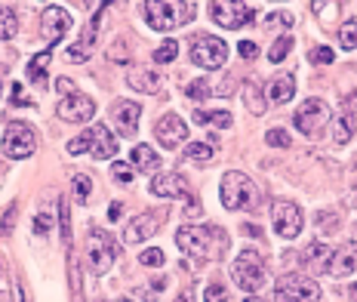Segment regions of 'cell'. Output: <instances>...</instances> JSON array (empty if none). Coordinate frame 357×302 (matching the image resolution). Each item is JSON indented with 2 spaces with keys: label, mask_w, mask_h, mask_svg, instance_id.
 I'll use <instances>...</instances> for the list:
<instances>
[{
  "label": "cell",
  "mask_w": 357,
  "mask_h": 302,
  "mask_svg": "<svg viewBox=\"0 0 357 302\" xmlns=\"http://www.w3.org/2000/svg\"><path fill=\"white\" fill-rule=\"evenodd\" d=\"M178 250L191 256H219L228 247V238L215 225H200V228H178L176 232Z\"/></svg>",
  "instance_id": "6da1fadb"
},
{
  "label": "cell",
  "mask_w": 357,
  "mask_h": 302,
  "mask_svg": "<svg viewBox=\"0 0 357 302\" xmlns=\"http://www.w3.org/2000/svg\"><path fill=\"white\" fill-rule=\"evenodd\" d=\"M222 204H225V210H256L259 207V188L256 182L250 179V176L243 173H225L222 176Z\"/></svg>",
  "instance_id": "7a4b0ae2"
},
{
  "label": "cell",
  "mask_w": 357,
  "mask_h": 302,
  "mask_svg": "<svg viewBox=\"0 0 357 302\" xmlns=\"http://www.w3.org/2000/svg\"><path fill=\"white\" fill-rule=\"evenodd\" d=\"M145 6V22L154 31H173L176 25L195 19L197 3H142Z\"/></svg>",
  "instance_id": "3957f363"
},
{
  "label": "cell",
  "mask_w": 357,
  "mask_h": 302,
  "mask_svg": "<svg viewBox=\"0 0 357 302\" xmlns=\"http://www.w3.org/2000/svg\"><path fill=\"white\" fill-rule=\"evenodd\" d=\"M231 278H234V284L241 287V290L256 293L259 287L265 284V278H268L262 256H259V253H252V250H243V253H241V256H237V259L231 262Z\"/></svg>",
  "instance_id": "277c9868"
},
{
  "label": "cell",
  "mask_w": 357,
  "mask_h": 302,
  "mask_svg": "<svg viewBox=\"0 0 357 302\" xmlns=\"http://www.w3.org/2000/svg\"><path fill=\"white\" fill-rule=\"evenodd\" d=\"M321 287L311 278L302 275H284L274 287V302H317Z\"/></svg>",
  "instance_id": "5b68a950"
},
{
  "label": "cell",
  "mask_w": 357,
  "mask_h": 302,
  "mask_svg": "<svg viewBox=\"0 0 357 302\" xmlns=\"http://www.w3.org/2000/svg\"><path fill=\"white\" fill-rule=\"evenodd\" d=\"M191 62L200 65L204 71H215L228 62V43L213 38V34H204L191 43Z\"/></svg>",
  "instance_id": "8992f818"
},
{
  "label": "cell",
  "mask_w": 357,
  "mask_h": 302,
  "mask_svg": "<svg viewBox=\"0 0 357 302\" xmlns=\"http://www.w3.org/2000/svg\"><path fill=\"white\" fill-rule=\"evenodd\" d=\"M330 117H333V112H330V105H326L324 99H308V102H302V105H299L293 123L308 139H317V136H321V130L330 123Z\"/></svg>",
  "instance_id": "52a82bcc"
},
{
  "label": "cell",
  "mask_w": 357,
  "mask_h": 302,
  "mask_svg": "<svg viewBox=\"0 0 357 302\" xmlns=\"http://www.w3.org/2000/svg\"><path fill=\"white\" fill-rule=\"evenodd\" d=\"M37 151V136H34V130L28 127V123H10V127L3 130V154L6 158H13V160H25V158H31V154Z\"/></svg>",
  "instance_id": "ba28073f"
},
{
  "label": "cell",
  "mask_w": 357,
  "mask_h": 302,
  "mask_svg": "<svg viewBox=\"0 0 357 302\" xmlns=\"http://www.w3.org/2000/svg\"><path fill=\"white\" fill-rule=\"evenodd\" d=\"M210 16L215 25H222V28H228V31H237V28H243V25H250L252 19H256V10H252L250 3H225V0H213L210 3Z\"/></svg>",
  "instance_id": "9c48e42d"
},
{
  "label": "cell",
  "mask_w": 357,
  "mask_h": 302,
  "mask_svg": "<svg viewBox=\"0 0 357 302\" xmlns=\"http://www.w3.org/2000/svg\"><path fill=\"white\" fill-rule=\"evenodd\" d=\"M86 259H89V269H93L96 275H105V271L111 269V262H114V244H111L108 232H102V228H89Z\"/></svg>",
  "instance_id": "30bf717a"
},
{
  "label": "cell",
  "mask_w": 357,
  "mask_h": 302,
  "mask_svg": "<svg viewBox=\"0 0 357 302\" xmlns=\"http://www.w3.org/2000/svg\"><path fill=\"white\" fill-rule=\"evenodd\" d=\"M271 222L280 238H296L302 232V210L289 201H278L271 207Z\"/></svg>",
  "instance_id": "8fae6325"
},
{
  "label": "cell",
  "mask_w": 357,
  "mask_h": 302,
  "mask_svg": "<svg viewBox=\"0 0 357 302\" xmlns=\"http://www.w3.org/2000/svg\"><path fill=\"white\" fill-rule=\"evenodd\" d=\"M56 112H59L62 121H68V123H84L96 114V102L84 93H71V96H62V102H59Z\"/></svg>",
  "instance_id": "7c38bea8"
},
{
  "label": "cell",
  "mask_w": 357,
  "mask_h": 302,
  "mask_svg": "<svg viewBox=\"0 0 357 302\" xmlns=\"http://www.w3.org/2000/svg\"><path fill=\"white\" fill-rule=\"evenodd\" d=\"M154 136H158L163 149H178V142L188 139V127H185V121L178 114H163L158 127H154Z\"/></svg>",
  "instance_id": "4fadbf2b"
},
{
  "label": "cell",
  "mask_w": 357,
  "mask_h": 302,
  "mask_svg": "<svg viewBox=\"0 0 357 302\" xmlns=\"http://www.w3.org/2000/svg\"><path fill=\"white\" fill-rule=\"evenodd\" d=\"M40 28H43V38H47L50 43L62 40L65 31H71V16L65 6H47L40 16Z\"/></svg>",
  "instance_id": "5bb4252c"
},
{
  "label": "cell",
  "mask_w": 357,
  "mask_h": 302,
  "mask_svg": "<svg viewBox=\"0 0 357 302\" xmlns=\"http://www.w3.org/2000/svg\"><path fill=\"white\" fill-rule=\"evenodd\" d=\"M160 213L154 216V213H142V216H136V219H130V225L123 228V241L126 244H142V241H148L154 232H158V225H160Z\"/></svg>",
  "instance_id": "9a60e30c"
},
{
  "label": "cell",
  "mask_w": 357,
  "mask_h": 302,
  "mask_svg": "<svg viewBox=\"0 0 357 302\" xmlns=\"http://www.w3.org/2000/svg\"><path fill=\"white\" fill-rule=\"evenodd\" d=\"M111 117H114L117 130H121L123 136H132V133L139 130L142 105H136V102H130V99H121V102H114V108H111Z\"/></svg>",
  "instance_id": "2e32d148"
},
{
  "label": "cell",
  "mask_w": 357,
  "mask_h": 302,
  "mask_svg": "<svg viewBox=\"0 0 357 302\" xmlns=\"http://www.w3.org/2000/svg\"><path fill=\"white\" fill-rule=\"evenodd\" d=\"M89 154H93L96 160H108V158H114L117 154V139L111 136V130L105 127V123H99V127H93L89 130Z\"/></svg>",
  "instance_id": "e0dca14e"
},
{
  "label": "cell",
  "mask_w": 357,
  "mask_h": 302,
  "mask_svg": "<svg viewBox=\"0 0 357 302\" xmlns=\"http://www.w3.org/2000/svg\"><path fill=\"white\" fill-rule=\"evenodd\" d=\"M351 271H357V241L342 244L330 262V275H351Z\"/></svg>",
  "instance_id": "ac0fdd59"
},
{
  "label": "cell",
  "mask_w": 357,
  "mask_h": 302,
  "mask_svg": "<svg viewBox=\"0 0 357 302\" xmlns=\"http://www.w3.org/2000/svg\"><path fill=\"white\" fill-rule=\"evenodd\" d=\"M151 195L154 197H178L185 195V179L178 173H163L151 179Z\"/></svg>",
  "instance_id": "d6986e66"
},
{
  "label": "cell",
  "mask_w": 357,
  "mask_h": 302,
  "mask_svg": "<svg viewBox=\"0 0 357 302\" xmlns=\"http://www.w3.org/2000/svg\"><path fill=\"white\" fill-rule=\"evenodd\" d=\"M293 96H296V80H293V75L271 77V84H268V99H271L274 105H287Z\"/></svg>",
  "instance_id": "ffe728a7"
},
{
  "label": "cell",
  "mask_w": 357,
  "mask_h": 302,
  "mask_svg": "<svg viewBox=\"0 0 357 302\" xmlns=\"http://www.w3.org/2000/svg\"><path fill=\"white\" fill-rule=\"evenodd\" d=\"M126 84L139 93H158L160 90V75L151 71V68H132L130 75H126Z\"/></svg>",
  "instance_id": "44dd1931"
},
{
  "label": "cell",
  "mask_w": 357,
  "mask_h": 302,
  "mask_svg": "<svg viewBox=\"0 0 357 302\" xmlns=\"http://www.w3.org/2000/svg\"><path fill=\"white\" fill-rule=\"evenodd\" d=\"M130 160L139 167V170H145V173H158L160 170V158L154 154L151 145H136L130 154Z\"/></svg>",
  "instance_id": "7402d4cb"
},
{
  "label": "cell",
  "mask_w": 357,
  "mask_h": 302,
  "mask_svg": "<svg viewBox=\"0 0 357 302\" xmlns=\"http://www.w3.org/2000/svg\"><path fill=\"white\" fill-rule=\"evenodd\" d=\"M305 265H311V269L317 271H330V262H333V250L324 247V244H311L308 250H305Z\"/></svg>",
  "instance_id": "603a6c76"
},
{
  "label": "cell",
  "mask_w": 357,
  "mask_h": 302,
  "mask_svg": "<svg viewBox=\"0 0 357 302\" xmlns=\"http://www.w3.org/2000/svg\"><path fill=\"white\" fill-rule=\"evenodd\" d=\"M351 136H354V114L345 112V114L336 117V133H333V142H336V145H348V142H351Z\"/></svg>",
  "instance_id": "cb8c5ba5"
},
{
  "label": "cell",
  "mask_w": 357,
  "mask_h": 302,
  "mask_svg": "<svg viewBox=\"0 0 357 302\" xmlns=\"http://www.w3.org/2000/svg\"><path fill=\"white\" fill-rule=\"evenodd\" d=\"M53 59V47H47L43 53H37L31 62H28V77L31 80H47V65Z\"/></svg>",
  "instance_id": "d4e9b609"
},
{
  "label": "cell",
  "mask_w": 357,
  "mask_h": 302,
  "mask_svg": "<svg viewBox=\"0 0 357 302\" xmlns=\"http://www.w3.org/2000/svg\"><path fill=\"white\" fill-rule=\"evenodd\" d=\"M195 121L197 123H213V127H219V130L231 127V114L228 112H204V108H195Z\"/></svg>",
  "instance_id": "484cf974"
},
{
  "label": "cell",
  "mask_w": 357,
  "mask_h": 302,
  "mask_svg": "<svg viewBox=\"0 0 357 302\" xmlns=\"http://www.w3.org/2000/svg\"><path fill=\"white\" fill-rule=\"evenodd\" d=\"M185 158H188L191 164H213L215 151H213V145H206V142H191L188 149H185Z\"/></svg>",
  "instance_id": "4316f807"
},
{
  "label": "cell",
  "mask_w": 357,
  "mask_h": 302,
  "mask_svg": "<svg viewBox=\"0 0 357 302\" xmlns=\"http://www.w3.org/2000/svg\"><path fill=\"white\" fill-rule=\"evenodd\" d=\"M243 102H247V108H250V112L252 114H265V99H262V90H259V86L256 84H247V86H243Z\"/></svg>",
  "instance_id": "83f0119b"
},
{
  "label": "cell",
  "mask_w": 357,
  "mask_h": 302,
  "mask_svg": "<svg viewBox=\"0 0 357 302\" xmlns=\"http://www.w3.org/2000/svg\"><path fill=\"white\" fill-rule=\"evenodd\" d=\"M16 31H19V19H16V13H13L10 6H0V38L10 40Z\"/></svg>",
  "instance_id": "f1b7e54d"
},
{
  "label": "cell",
  "mask_w": 357,
  "mask_h": 302,
  "mask_svg": "<svg viewBox=\"0 0 357 302\" xmlns=\"http://www.w3.org/2000/svg\"><path fill=\"white\" fill-rule=\"evenodd\" d=\"M339 43H342V50H348V53H351V50H357V22H354V19L342 25Z\"/></svg>",
  "instance_id": "f546056e"
},
{
  "label": "cell",
  "mask_w": 357,
  "mask_h": 302,
  "mask_svg": "<svg viewBox=\"0 0 357 302\" xmlns=\"http://www.w3.org/2000/svg\"><path fill=\"white\" fill-rule=\"evenodd\" d=\"M178 56V43L176 40H163L158 50H154V62H160V65H167V62H173V59Z\"/></svg>",
  "instance_id": "4dcf8cb0"
},
{
  "label": "cell",
  "mask_w": 357,
  "mask_h": 302,
  "mask_svg": "<svg viewBox=\"0 0 357 302\" xmlns=\"http://www.w3.org/2000/svg\"><path fill=\"white\" fill-rule=\"evenodd\" d=\"M265 142L271 145V149H289V133L280 127H271L265 133Z\"/></svg>",
  "instance_id": "1f68e13d"
},
{
  "label": "cell",
  "mask_w": 357,
  "mask_h": 302,
  "mask_svg": "<svg viewBox=\"0 0 357 302\" xmlns=\"http://www.w3.org/2000/svg\"><path fill=\"white\" fill-rule=\"evenodd\" d=\"M139 262L148 265V269H160V265L167 262V256H163V250L151 247V250H142V253H139Z\"/></svg>",
  "instance_id": "d6a6232c"
},
{
  "label": "cell",
  "mask_w": 357,
  "mask_h": 302,
  "mask_svg": "<svg viewBox=\"0 0 357 302\" xmlns=\"http://www.w3.org/2000/svg\"><path fill=\"white\" fill-rule=\"evenodd\" d=\"M289 50H293V38H289V34H284V38H280V40L271 47V53H268V59H271V62H284Z\"/></svg>",
  "instance_id": "836d02e7"
},
{
  "label": "cell",
  "mask_w": 357,
  "mask_h": 302,
  "mask_svg": "<svg viewBox=\"0 0 357 302\" xmlns=\"http://www.w3.org/2000/svg\"><path fill=\"white\" fill-rule=\"evenodd\" d=\"M111 179L121 182V186L132 182V167H130V164H123V160H114V164H111Z\"/></svg>",
  "instance_id": "e575fe53"
},
{
  "label": "cell",
  "mask_w": 357,
  "mask_h": 302,
  "mask_svg": "<svg viewBox=\"0 0 357 302\" xmlns=\"http://www.w3.org/2000/svg\"><path fill=\"white\" fill-rule=\"evenodd\" d=\"M74 191H77V197H80V204L89 197V191H93V182H89V176L86 173H77L74 176Z\"/></svg>",
  "instance_id": "d590c367"
},
{
  "label": "cell",
  "mask_w": 357,
  "mask_h": 302,
  "mask_svg": "<svg viewBox=\"0 0 357 302\" xmlns=\"http://www.w3.org/2000/svg\"><path fill=\"white\" fill-rule=\"evenodd\" d=\"M89 142H93V139H89V130L80 133L77 139H71L68 142V154H89Z\"/></svg>",
  "instance_id": "8d00e7d4"
},
{
  "label": "cell",
  "mask_w": 357,
  "mask_h": 302,
  "mask_svg": "<svg viewBox=\"0 0 357 302\" xmlns=\"http://www.w3.org/2000/svg\"><path fill=\"white\" fill-rule=\"evenodd\" d=\"M308 59H311L314 65H330L336 56H333V50H330V47H314V50H311V56H308Z\"/></svg>",
  "instance_id": "74e56055"
},
{
  "label": "cell",
  "mask_w": 357,
  "mask_h": 302,
  "mask_svg": "<svg viewBox=\"0 0 357 302\" xmlns=\"http://www.w3.org/2000/svg\"><path fill=\"white\" fill-rule=\"evenodd\" d=\"M228 299V293H225V287H219V284H210L204 290V302H225Z\"/></svg>",
  "instance_id": "f35d334b"
},
{
  "label": "cell",
  "mask_w": 357,
  "mask_h": 302,
  "mask_svg": "<svg viewBox=\"0 0 357 302\" xmlns=\"http://www.w3.org/2000/svg\"><path fill=\"white\" fill-rule=\"evenodd\" d=\"M188 96H191V99H206V96H213V90L204 84V80H191V84H188Z\"/></svg>",
  "instance_id": "ab89813d"
},
{
  "label": "cell",
  "mask_w": 357,
  "mask_h": 302,
  "mask_svg": "<svg viewBox=\"0 0 357 302\" xmlns=\"http://www.w3.org/2000/svg\"><path fill=\"white\" fill-rule=\"evenodd\" d=\"M265 22H268V28H289L293 25V16L289 13H271Z\"/></svg>",
  "instance_id": "60d3db41"
},
{
  "label": "cell",
  "mask_w": 357,
  "mask_h": 302,
  "mask_svg": "<svg viewBox=\"0 0 357 302\" xmlns=\"http://www.w3.org/2000/svg\"><path fill=\"white\" fill-rule=\"evenodd\" d=\"M317 225H321V232H339V216L336 213H321V216H317Z\"/></svg>",
  "instance_id": "b9f144b4"
},
{
  "label": "cell",
  "mask_w": 357,
  "mask_h": 302,
  "mask_svg": "<svg viewBox=\"0 0 357 302\" xmlns=\"http://www.w3.org/2000/svg\"><path fill=\"white\" fill-rule=\"evenodd\" d=\"M237 53H241L243 59H256L259 56V47L252 40H241V43H237Z\"/></svg>",
  "instance_id": "7bdbcfd3"
},
{
  "label": "cell",
  "mask_w": 357,
  "mask_h": 302,
  "mask_svg": "<svg viewBox=\"0 0 357 302\" xmlns=\"http://www.w3.org/2000/svg\"><path fill=\"white\" fill-rule=\"evenodd\" d=\"M68 62H86V47L84 43H74L68 50Z\"/></svg>",
  "instance_id": "ee69618b"
},
{
  "label": "cell",
  "mask_w": 357,
  "mask_h": 302,
  "mask_svg": "<svg viewBox=\"0 0 357 302\" xmlns=\"http://www.w3.org/2000/svg\"><path fill=\"white\" fill-rule=\"evenodd\" d=\"M16 213H19V207L13 204V207H10V216H3V222H0V232H3V234H10V232H13V222H16Z\"/></svg>",
  "instance_id": "f6af8a7d"
},
{
  "label": "cell",
  "mask_w": 357,
  "mask_h": 302,
  "mask_svg": "<svg viewBox=\"0 0 357 302\" xmlns=\"http://www.w3.org/2000/svg\"><path fill=\"white\" fill-rule=\"evenodd\" d=\"M56 86H59V90H62L65 96L77 93V90H74V80H71V77H59V80H56Z\"/></svg>",
  "instance_id": "bcb514c9"
},
{
  "label": "cell",
  "mask_w": 357,
  "mask_h": 302,
  "mask_svg": "<svg viewBox=\"0 0 357 302\" xmlns=\"http://www.w3.org/2000/svg\"><path fill=\"white\" fill-rule=\"evenodd\" d=\"M13 102H16V105H31V102L25 99V90H22V84L13 86Z\"/></svg>",
  "instance_id": "7dc6e473"
},
{
  "label": "cell",
  "mask_w": 357,
  "mask_h": 302,
  "mask_svg": "<svg viewBox=\"0 0 357 302\" xmlns=\"http://www.w3.org/2000/svg\"><path fill=\"white\" fill-rule=\"evenodd\" d=\"M34 232H37V234H47V232H50V216H47V213H43V216H37Z\"/></svg>",
  "instance_id": "c3c4849f"
},
{
  "label": "cell",
  "mask_w": 357,
  "mask_h": 302,
  "mask_svg": "<svg viewBox=\"0 0 357 302\" xmlns=\"http://www.w3.org/2000/svg\"><path fill=\"white\" fill-rule=\"evenodd\" d=\"M185 213H188V216H197V213H200V207H197L195 197H188V207H185Z\"/></svg>",
  "instance_id": "681fc988"
},
{
  "label": "cell",
  "mask_w": 357,
  "mask_h": 302,
  "mask_svg": "<svg viewBox=\"0 0 357 302\" xmlns=\"http://www.w3.org/2000/svg\"><path fill=\"white\" fill-rule=\"evenodd\" d=\"M121 213H123L121 204H111V219H114V222H117V219H121Z\"/></svg>",
  "instance_id": "f907efd6"
},
{
  "label": "cell",
  "mask_w": 357,
  "mask_h": 302,
  "mask_svg": "<svg viewBox=\"0 0 357 302\" xmlns=\"http://www.w3.org/2000/svg\"><path fill=\"white\" fill-rule=\"evenodd\" d=\"M176 302H195V296H191V293H182V296H178Z\"/></svg>",
  "instance_id": "816d5d0a"
},
{
  "label": "cell",
  "mask_w": 357,
  "mask_h": 302,
  "mask_svg": "<svg viewBox=\"0 0 357 302\" xmlns=\"http://www.w3.org/2000/svg\"><path fill=\"white\" fill-rule=\"evenodd\" d=\"M351 299L357 302V284H351Z\"/></svg>",
  "instance_id": "f5cc1de1"
},
{
  "label": "cell",
  "mask_w": 357,
  "mask_h": 302,
  "mask_svg": "<svg viewBox=\"0 0 357 302\" xmlns=\"http://www.w3.org/2000/svg\"><path fill=\"white\" fill-rule=\"evenodd\" d=\"M241 302H262V299H256V296H247V299H241Z\"/></svg>",
  "instance_id": "db71d44e"
},
{
  "label": "cell",
  "mask_w": 357,
  "mask_h": 302,
  "mask_svg": "<svg viewBox=\"0 0 357 302\" xmlns=\"http://www.w3.org/2000/svg\"><path fill=\"white\" fill-rule=\"evenodd\" d=\"M117 302H132V299H117Z\"/></svg>",
  "instance_id": "11a10c76"
},
{
  "label": "cell",
  "mask_w": 357,
  "mask_h": 302,
  "mask_svg": "<svg viewBox=\"0 0 357 302\" xmlns=\"http://www.w3.org/2000/svg\"><path fill=\"white\" fill-rule=\"evenodd\" d=\"M0 93H3V84H0Z\"/></svg>",
  "instance_id": "9f6ffc18"
},
{
  "label": "cell",
  "mask_w": 357,
  "mask_h": 302,
  "mask_svg": "<svg viewBox=\"0 0 357 302\" xmlns=\"http://www.w3.org/2000/svg\"><path fill=\"white\" fill-rule=\"evenodd\" d=\"M99 302H105V299H99Z\"/></svg>",
  "instance_id": "6f0895ef"
}]
</instances>
